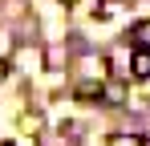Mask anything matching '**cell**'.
Returning <instances> with one entry per match:
<instances>
[{"label": "cell", "mask_w": 150, "mask_h": 146, "mask_svg": "<svg viewBox=\"0 0 150 146\" xmlns=\"http://www.w3.org/2000/svg\"><path fill=\"white\" fill-rule=\"evenodd\" d=\"M130 73H134L138 81H146V77H150V49H138V53H134V61H130Z\"/></svg>", "instance_id": "obj_1"}, {"label": "cell", "mask_w": 150, "mask_h": 146, "mask_svg": "<svg viewBox=\"0 0 150 146\" xmlns=\"http://www.w3.org/2000/svg\"><path fill=\"white\" fill-rule=\"evenodd\" d=\"M122 4H126V0H98V12H101V16H110V12H118Z\"/></svg>", "instance_id": "obj_3"}, {"label": "cell", "mask_w": 150, "mask_h": 146, "mask_svg": "<svg viewBox=\"0 0 150 146\" xmlns=\"http://www.w3.org/2000/svg\"><path fill=\"white\" fill-rule=\"evenodd\" d=\"M130 41H134V49H150V21L134 24L130 28Z\"/></svg>", "instance_id": "obj_2"}, {"label": "cell", "mask_w": 150, "mask_h": 146, "mask_svg": "<svg viewBox=\"0 0 150 146\" xmlns=\"http://www.w3.org/2000/svg\"><path fill=\"white\" fill-rule=\"evenodd\" d=\"M0 77H4V61H0Z\"/></svg>", "instance_id": "obj_4"}]
</instances>
